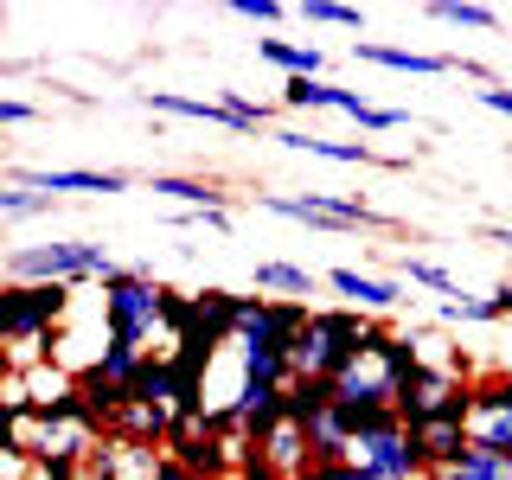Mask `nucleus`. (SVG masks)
Wrapping results in <instances>:
<instances>
[{
	"label": "nucleus",
	"mask_w": 512,
	"mask_h": 480,
	"mask_svg": "<svg viewBox=\"0 0 512 480\" xmlns=\"http://www.w3.org/2000/svg\"><path fill=\"white\" fill-rule=\"evenodd\" d=\"M480 103H487L493 116H512V84H487V90H480Z\"/></svg>",
	"instance_id": "bb28decb"
},
{
	"label": "nucleus",
	"mask_w": 512,
	"mask_h": 480,
	"mask_svg": "<svg viewBox=\"0 0 512 480\" xmlns=\"http://www.w3.org/2000/svg\"><path fill=\"white\" fill-rule=\"evenodd\" d=\"M122 276V263L90 237H52V244H13L7 282H58V288H103Z\"/></svg>",
	"instance_id": "f03ea898"
},
{
	"label": "nucleus",
	"mask_w": 512,
	"mask_h": 480,
	"mask_svg": "<svg viewBox=\"0 0 512 480\" xmlns=\"http://www.w3.org/2000/svg\"><path fill=\"white\" fill-rule=\"evenodd\" d=\"M154 480H199V474H192V468H180V461L167 455V461H160V474H154Z\"/></svg>",
	"instance_id": "c756f323"
},
{
	"label": "nucleus",
	"mask_w": 512,
	"mask_h": 480,
	"mask_svg": "<svg viewBox=\"0 0 512 480\" xmlns=\"http://www.w3.org/2000/svg\"><path fill=\"white\" fill-rule=\"evenodd\" d=\"M7 180L45 192V199H58V192H103L109 199V192L135 186V173H122V167H7Z\"/></svg>",
	"instance_id": "0eeeda50"
},
{
	"label": "nucleus",
	"mask_w": 512,
	"mask_h": 480,
	"mask_svg": "<svg viewBox=\"0 0 512 480\" xmlns=\"http://www.w3.org/2000/svg\"><path fill=\"white\" fill-rule=\"evenodd\" d=\"M141 103L160 109V116H180V122H205V128H237V116L218 103V96H173V90H141ZM244 135V128H237Z\"/></svg>",
	"instance_id": "ddd939ff"
},
{
	"label": "nucleus",
	"mask_w": 512,
	"mask_h": 480,
	"mask_svg": "<svg viewBox=\"0 0 512 480\" xmlns=\"http://www.w3.org/2000/svg\"><path fill=\"white\" fill-rule=\"evenodd\" d=\"M397 276H404L410 288H429V295H442V301H455V295H468V288L455 282V269H442L436 256H404L397 263Z\"/></svg>",
	"instance_id": "a211bd4d"
},
{
	"label": "nucleus",
	"mask_w": 512,
	"mask_h": 480,
	"mask_svg": "<svg viewBox=\"0 0 512 480\" xmlns=\"http://www.w3.org/2000/svg\"><path fill=\"white\" fill-rule=\"evenodd\" d=\"M429 20L436 26H461V32H500V13L493 7H474V0H429Z\"/></svg>",
	"instance_id": "6ab92c4d"
},
{
	"label": "nucleus",
	"mask_w": 512,
	"mask_h": 480,
	"mask_svg": "<svg viewBox=\"0 0 512 480\" xmlns=\"http://www.w3.org/2000/svg\"><path fill=\"white\" fill-rule=\"evenodd\" d=\"M436 320L442 327H493L500 308H493V295H455V301H436Z\"/></svg>",
	"instance_id": "aec40b11"
},
{
	"label": "nucleus",
	"mask_w": 512,
	"mask_h": 480,
	"mask_svg": "<svg viewBox=\"0 0 512 480\" xmlns=\"http://www.w3.org/2000/svg\"><path fill=\"white\" fill-rule=\"evenodd\" d=\"M256 58L288 71V77H320V64H327L320 45H301V39H256Z\"/></svg>",
	"instance_id": "f3484780"
},
{
	"label": "nucleus",
	"mask_w": 512,
	"mask_h": 480,
	"mask_svg": "<svg viewBox=\"0 0 512 480\" xmlns=\"http://www.w3.org/2000/svg\"><path fill=\"white\" fill-rule=\"evenodd\" d=\"M480 237H487V244H500V250H512V218H506V224H487Z\"/></svg>",
	"instance_id": "c85d7f7f"
},
{
	"label": "nucleus",
	"mask_w": 512,
	"mask_h": 480,
	"mask_svg": "<svg viewBox=\"0 0 512 480\" xmlns=\"http://www.w3.org/2000/svg\"><path fill=\"white\" fill-rule=\"evenodd\" d=\"M26 122H39V109L26 96H0V128H26Z\"/></svg>",
	"instance_id": "a878e982"
},
{
	"label": "nucleus",
	"mask_w": 512,
	"mask_h": 480,
	"mask_svg": "<svg viewBox=\"0 0 512 480\" xmlns=\"http://www.w3.org/2000/svg\"><path fill=\"white\" fill-rule=\"evenodd\" d=\"M96 295H103V327H109V340H122V346H141L148 352V340L154 333H167L173 340V288L167 282H154V269H128L122 263V276H109L103 288H96Z\"/></svg>",
	"instance_id": "f257e3e1"
},
{
	"label": "nucleus",
	"mask_w": 512,
	"mask_h": 480,
	"mask_svg": "<svg viewBox=\"0 0 512 480\" xmlns=\"http://www.w3.org/2000/svg\"><path fill=\"white\" fill-rule=\"evenodd\" d=\"M269 141H282L288 154H314V160H333V167H391L372 141H327V135H308V128H276Z\"/></svg>",
	"instance_id": "9d476101"
},
{
	"label": "nucleus",
	"mask_w": 512,
	"mask_h": 480,
	"mask_svg": "<svg viewBox=\"0 0 512 480\" xmlns=\"http://www.w3.org/2000/svg\"><path fill=\"white\" fill-rule=\"evenodd\" d=\"M295 480H372L365 468H352V461H314L308 474H295Z\"/></svg>",
	"instance_id": "393cba45"
},
{
	"label": "nucleus",
	"mask_w": 512,
	"mask_h": 480,
	"mask_svg": "<svg viewBox=\"0 0 512 480\" xmlns=\"http://www.w3.org/2000/svg\"><path fill=\"white\" fill-rule=\"evenodd\" d=\"M148 192L173 199L180 212H231V192L218 180H192V173H148Z\"/></svg>",
	"instance_id": "f8f14e48"
},
{
	"label": "nucleus",
	"mask_w": 512,
	"mask_h": 480,
	"mask_svg": "<svg viewBox=\"0 0 512 480\" xmlns=\"http://www.w3.org/2000/svg\"><path fill=\"white\" fill-rule=\"evenodd\" d=\"M231 13H237V20H250V26H276L282 20V0H231Z\"/></svg>",
	"instance_id": "5701e85b"
},
{
	"label": "nucleus",
	"mask_w": 512,
	"mask_h": 480,
	"mask_svg": "<svg viewBox=\"0 0 512 480\" xmlns=\"http://www.w3.org/2000/svg\"><path fill=\"white\" fill-rule=\"evenodd\" d=\"M429 480H512V461L500 455V448H480L468 442L448 468H429Z\"/></svg>",
	"instance_id": "2eb2a0df"
},
{
	"label": "nucleus",
	"mask_w": 512,
	"mask_h": 480,
	"mask_svg": "<svg viewBox=\"0 0 512 480\" xmlns=\"http://www.w3.org/2000/svg\"><path fill=\"white\" fill-rule=\"evenodd\" d=\"M52 205L58 199H45V192H32V186H0V218H7V224H26V218H45V212H52Z\"/></svg>",
	"instance_id": "4be33fe9"
},
{
	"label": "nucleus",
	"mask_w": 512,
	"mask_h": 480,
	"mask_svg": "<svg viewBox=\"0 0 512 480\" xmlns=\"http://www.w3.org/2000/svg\"><path fill=\"white\" fill-rule=\"evenodd\" d=\"M346 461L365 468L372 480H429V461H423V448H416V429L397 410L365 416V423L352 429V442H346Z\"/></svg>",
	"instance_id": "20e7f679"
},
{
	"label": "nucleus",
	"mask_w": 512,
	"mask_h": 480,
	"mask_svg": "<svg viewBox=\"0 0 512 480\" xmlns=\"http://www.w3.org/2000/svg\"><path fill=\"white\" fill-rule=\"evenodd\" d=\"M468 436L512 455V372H480L468 391Z\"/></svg>",
	"instance_id": "423d86ee"
},
{
	"label": "nucleus",
	"mask_w": 512,
	"mask_h": 480,
	"mask_svg": "<svg viewBox=\"0 0 512 480\" xmlns=\"http://www.w3.org/2000/svg\"><path fill=\"white\" fill-rule=\"evenodd\" d=\"M282 103L288 109H333V116H352V122L372 116V96L340 90V84H327V77H288V84H282Z\"/></svg>",
	"instance_id": "1a4fd4ad"
},
{
	"label": "nucleus",
	"mask_w": 512,
	"mask_h": 480,
	"mask_svg": "<svg viewBox=\"0 0 512 480\" xmlns=\"http://www.w3.org/2000/svg\"><path fill=\"white\" fill-rule=\"evenodd\" d=\"M365 333H372V314H359V308H314L308 327H301V340H295V378L333 384L352 359H359Z\"/></svg>",
	"instance_id": "7ed1b4c3"
},
{
	"label": "nucleus",
	"mask_w": 512,
	"mask_h": 480,
	"mask_svg": "<svg viewBox=\"0 0 512 480\" xmlns=\"http://www.w3.org/2000/svg\"><path fill=\"white\" fill-rule=\"evenodd\" d=\"M468 442H474L468 436V416H442V423H423V429H416V448H423L429 468H448V461H455Z\"/></svg>",
	"instance_id": "dca6fc26"
},
{
	"label": "nucleus",
	"mask_w": 512,
	"mask_h": 480,
	"mask_svg": "<svg viewBox=\"0 0 512 480\" xmlns=\"http://www.w3.org/2000/svg\"><path fill=\"white\" fill-rule=\"evenodd\" d=\"M256 205L295 224H320V231H397V218H384L359 199H340V192H256Z\"/></svg>",
	"instance_id": "39448f33"
},
{
	"label": "nucleus",
	"mask_w": 512,
	"mask_h": 480,
	"mask_svg": "<svg viewBox=\"0 0 512 480\" xmlns=\"http://www.w3.org/2000/svg\"><path fill=\"white\" fill-rule=\"evenodd\" d=\"M506 461H512V455H506Z\"/></svg>",
	"instance_id": "7c9ffc66"
},
{
	"label": "nucleus",
	"mask_w": 512,
	"mask_h": 480,
	"mask_svg": "<svg viewBox=\"0 0 512 480\" xmlns=\"http://www.w3.org/2000/svg\"><path fill=\"white\" fill-rule=\"evenodd\" d=\"M352 58L378 64V71H404V77H448L455 71L448 52H410V45H378V39H352Z\"/></svg>",
	"instance_id": "9b49d317"
},
{
	"label": "nucleus",
	"mask_w": 512,
	"mask_h": 480,
	"mask_svg": "<svg viewBox=\"0 0 512 480\" xmlns=\"http://www.w3.org/2000/svg\"><path fill=\"white\" fill-rule=\"evenodd\" d=\"M320 282H327V276H314V269H301V263H282V256L256 263V288H263V295H276V301H308Z\"/></svg>",
	"instance_id": "4468645a"
},
{
	"label": "nucleus",
	"mask_w": 512,
	"mask_h": 480,
	"mask_svg": "<svg viewBox=\"0 0 512 480\" xmlns=\"http://www.w3.org/2000/svg\"><path fill=\"white\" fill-rule=\"evenodd\" d=\"M327 288L333 295H346V308H359V314H397L404 308V282H384V276H365V269H327Z\"/></svg>",
	"instance_id": "6e6552de"
},
{
	"label": "nucleus",
	"mask_w": 512,
	"mask_h": 480,
	"mask_svg": "<svg viewBox=\"0 0 512 480\" xmlns=\"http://www.w3.org/2000/svg\"><path fill=\"white\" fill-rule=\"evenodd\" d=\"M237 480H282V474H276V461H269V455H263V448H256V442H250V448H244V455H237Z\"/></svg>",
	"instance_id": "b1692460"
},
{
	"label": "nucleus",
	"mask_w": 512,
	"mask_h": 480,
	"mask_svg": "<svg viewBox=\"0 0 512 480\" xmlns=\"http://www.w3.org/2000/svg\"><path fill=\"white\" fill-rule=\"evenodd\" d=\"M301 20L308 26H333V32H365V7H340V0H301Z\"/></svg>",
	"instance_id": "412c9836"
},
{
	"label": "nucleus",
	"mask_w": 512,
	"mask_h": 480,
	"mask_svg": "<svg viewBox=\"0 0 512 480\" xmlns=\"http://www.w3.org/2000/svg\"><path fill=\"white\" fill-rule=\"evenodd\" d=\"M493 308H500V320H512V269L500 276V288H493Z\"/></svg>",
	"instance_id": "cd10ccee"
}]
</instances>
